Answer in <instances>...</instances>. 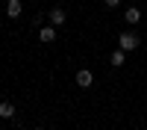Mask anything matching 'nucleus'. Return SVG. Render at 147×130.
I'll return each mask as SVG.
<instances>
[{
    "instance_id": "obj_1",
    "label": "nucleus",
    "mask_w": 147,
    "mask_h": 130,
    "mask_svg": "<svg viewBox=\"0 0 147 130\" xmlns=\"http://www.w3.org/2000/svg\"><path fill=\"white\" fill-rule=\"evenodd\" d=\"M138 44H141V39H138L136 33H121V35H118V47H121V50H124V53L136 50Z\"/></svg>"
},
{
    "instance_id": "obj_2",
    "label": "nucleus",
    "mask_w": 147,
    "mask_h": 130,
    "mask_svg": "<svg viewBox=\"0 0 147 130\" xmlns=\"http://www.w3.org/2000/svg\"><path fill=\"white\" fill-rule=\"evenodd\" d=\"M47 21H50L53 27H62V24L68 21V15H65V9H59V6H56V9H50V12H47Z\"/></svg>"
},
{
    "instance_id": "obj_3",
    "label": "nucleus",
    "mask_w": 147,
    "mask_h": 130,
    "mask_svg": "<svg viewBox=\"0 0 147 130\" xmlns=\"http://www.w3.org/2000/svg\"><path fill=\"white\" fill-rule=\"evenodd\" d=\"M91 83H94V74H91L88 68H80V71H77V86H82V89H88Z\"/></svg>"
},
{
    "instance_id": "obj_4",
    "label": "nucleus",
    "mask_w": 147,
    "mask_h": 130,
    "mask_svg": "<svg viewBox=\"0 0 147 130\" xmlns=\"http://www.w3.org/2000/svg\"><path fill=\"white\" fill-rule=\"evenodd\" d=\"M21 12H24V3H21V0H9V3H6V15H9V18H21Z\"/></svg>"
},
{
    "instance_id": "obj_5",
    "label": "nucleus",
    "mask_w": 147,
    "mask_h": 130,
    "mask_svg": "<svg viewBox=\"0 0 147 130\" xmlns=\"http://www.w3.org/2000/svg\"><path fill=\"white\" fill-rule=\"evenodd\" d=\"M124 21L129 24V27H132V24H138V21H141V9H138V6H129V9L124 12Z\"/></svg>"
},
{
    "instance_id": "obj_6",
    "label": "nucleus",
    "mask_w": 147,
    "mask_h": 130,
    "mask_svg": "<svg viewBox=\"0 0 147 130\" xmlns=\"http://www.w3.org/2000/svg\"><path fill=\"white\" fill-rule=\"evenodd\" d=\"M109 62H112V68H121V65L127 62V53H124V50H121V47H118V50H115L112 56H109Z\"/></svg>"
},
{
    "instance_id": "obj_7",
    "label": "nucleus",
    "mask_w": 147,
    "mask_h": 130,
    "mask_svg": "<svg viewBox=\"0 0 147 130\" xmlns=\"http://www.w3.org/2000/svg\"><path fill=\"white\" fill-rule=\"evenodd\" d=\"M0 118H15V106L9 101H0Z\"/></svg>"
},
{
    "instance_id": "obj_8",
    "label": "nucleus",
    "mask_w": 147,
    "mask_h": 130,
    "mask_svg": "<svg viewBox=\"0 0 147 130\" xmlns=\"http://www.w3.org/2000/svg\"><path fill=\"white\" fill-rule=\"evenodd\" d=\"M38 39H41V42H53V39H56V27H41Z\"/></svg>"
},
{
    "instance_id": "obj_9",
    "label": "nucleus",
    "mask_w": 147,
    "mask_h": 130,
    "mask_svg": "<svg viewBox=\"0 0 147 130\" xmlns=\"http://www.w3.org/2000/svg\"><path fill=\"white\" fill-rule=\"evenodd\" d=\"M118 3H121V0H106V9H115Z\"/></svg>"
},
{
    "instance_id": "obj_10",
    "label": "nucleus",
    "mask_w": 147,
    "mask_h": 130,
    "mask_svg": "<svg viewBox=\"0 0 147 130\" xmlns=\"http://www.w3.org/2000/svg\"><path fill=\"white\" fill-rule=\"evenodd\" d=\"M32 130H44V127H32Z\"/></svg>"
},
{
    "instance_id": "obj_11",
    "label": "nucleus",
    "mask_w": 147,
    "mask_h": 130,
    "mask_svg": "<svg viewBox=\"0 0 147 130\" xmlns=\"http://www.w3.org/2000/svg\"><path fill=\"white\" fill-rule=\"evenodd\" d=\"M0 130H3V127H0Z\"/></svg>"
}]
</instances>
